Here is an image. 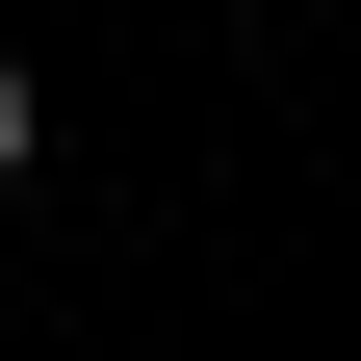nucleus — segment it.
I'll use <instances>...</instances> for the list:
<instances>
[{
    "instance_id": "obj_1",
    "label": "nucleus",
    "mask_w": 361,
    "mask_h": 361,
    "mask_svg": "<svg viewBox=\"0 0 361 361\" xmlns=\"http://www.w3.org/2000/svg\"><path fill=\"white\" fill-rule=\"evenodd\" d=\"M0 155H26V52H0Z\"/></svg>"
}]
</instances>
